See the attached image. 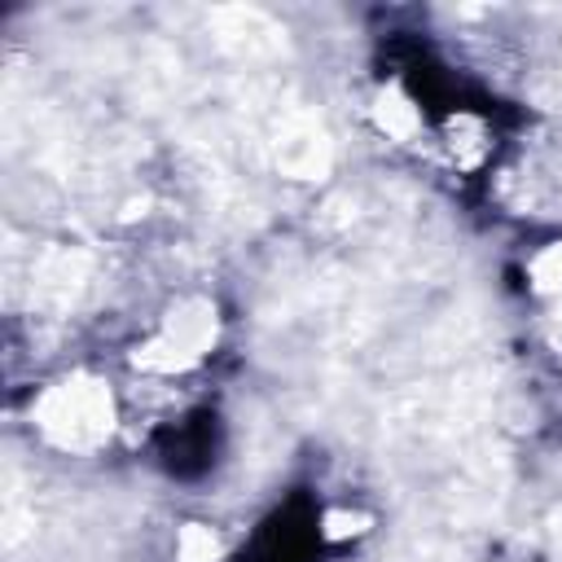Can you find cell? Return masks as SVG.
I'll list each match as a JSON object with an SVG mask.
<instances>
[{"label": "cell", "instance_id": "cell-1", "mask_svg": "<svg viewBox=\"0 0 562 562\" xmlns=\"http://www.w3.org/2000/svg\"><path fill=\"white\" fill-rule=\"evenodd\" d=\"M40 422L61 448H92L110 435V422H114L110 391L92 378H70L44 395Z\"/></svg>", "mask_w": 562, "mask_h": 562}, {"label": "cell", "instance_id": "cell-2", "mask_svg": "<svg viewBox=\"0 0 562 562\" xmlns=\"http://www.w3.org/2000/svg\"><path fill=\"white\" fill-rule=\"evenodd\" d=\"M180 558H184V562H220L224 549H220V540H215L206 527H189L184 540H180Z\"/></svg>", "mask_w": 562, "mask_h": 562}]
</instances>
